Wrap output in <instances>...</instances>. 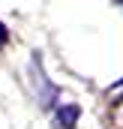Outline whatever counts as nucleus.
Masks as SVG:
<instances>
[{
  "instance_id": "obj_1",
  "label": "nucleus",
  "mask_w": 123,
  "mask_h": 129,
  "mask_svg": "<svg viewBox=\"0 0 123 129\" xmlns=\"http://www.w3.org/2000/svg\"><path fill=\"white\" fill-rule=\"evenodd\" d=\"M33 81H36V96H39V102L42 105H54V99H57V87L39 72V66H36V60H33Z\"/></svg>"
},
{
  "instance_id": "obj_2",
  "label": "nucleus",
  "mask_w": 123,
  "mask_h": 129,
  "mask_svg": "<svg viewBox=\"0 0 123 129\" xmlns=\"http://www.w3.org/2000/svg\"><path fill=\"white\" fill-rule=\"evenodd\" d=\"M78 114H81L78 105H63V108H57V126L60 129H75L78 126Z\"/></svg>"
},
{
  "instance_id": "obj_3",
  "label": "nucleus",
  "mask_w": 123,
  "mask_h": 129,
  "mask_svg": "<svg viewBox=\"0 0 123 129\" xmlns=\"http://www.w3.org/2000/svg\"><path fill=\"white\" fill-rule=\"evenodd\" d=\"M6 39H9V30H6V27L0 24V42H6Z\"/></svg>"
},
{
  "instance_id": "obj_4",
  "label": "nucleus",
  "mask_w": 123,
  "mask_h": 129,
  "mask_svg": "<svg viewBox=\"0 0 123 129\" xmlns=\"http://www.w3.org/2000/svg\"><path fill=\"white\" fill-rule=\"evenodd\" d=\"M120 3H123V0H120Z\"/></svg>"
}]
</instances>
